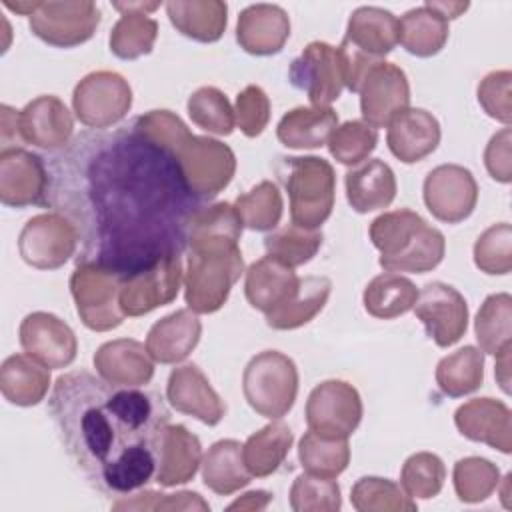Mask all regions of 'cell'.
Here are the masks:
<instances>
[{
	"mask_svg": "<svg viewBox=\"0 0 512 512\" xmlns=\"http://www.w3.org/2000/svg\"><path fill=\"white\" fill-rule=\"evenodd\" d=\"M368 234L386 272L424 274L434 270L446 252L444 234L408 208L380 214Z\"/></svg>",
	"mask_w": 512,
	"mask_h": 512,
	"instance_id": "277c9868",
	"label": "cell"
},
{
	"mask_svg": "<svg viewBox=\"0 0 512 512\" xmlns=\"http://www.w3.org/2000/svg\"><path fill=\"white\" fill-rule=\"evenodd\" d=\"M166 398L172 408L194 416L208 426H216L226 414V404L196 364L176 366L170 372Z\"/></svg>",
	"mask_w": 512,
	"mask_h": 512,
	"instance_id": "44dd1931",
	"label": "cell"
},
{
	"mask_svg": "<svg viewBox=\"0 0 512 512\" xmlns=\"http://www.w3.org/2000/svg\"><path fill=\"white\" fill-rule=\"evenodd\" d=\"M114 510H210L208 502L200 498L196 492H176V494H162V492H140L132 500L124 498L112 504Z\"/></svg>",
	"mask_w": 512,
	"mask_h": 512,
	"instance_id": "11a10c76",
	"label": "cell"
},
{
	"mask_svg": "<svg viewBox=\"0 0 512 512\" xmlns=\"http://www.w3.org/2000/svg\"><path fill=\"white\" fill-rule=\"evenodd\" d=\"M40 2H10L4 0V6L16 14H24V16H32V12L38 8Z\"/></svg>",
	"mask_w": 512,
	"mask_h": 512,
	"instance_id": "94428289",
	"label": "cell"
},
{
	"mask_svg": "<svg viewBox=\"0 0 512 512\" xmlns=\"http://www.w3.org/2000/svg\"><path fill=\"white\" fill-rule=\"evenodd\" d=\"M166 14L182 36L204 44L220 40L228 22V6L220 0H172Z\"/></svg>",
	"mask_w": 512,
	"mask_h": 512,
	"instance_id": "d6a6232c",
	"label": "cell"
},
{
	"mask_svg": "<svg viewBox=\"0 0 512 512\" xmlns=\"http://www.w3.org/2000/svg\"><path fill=\"white\" fill-rule=\"evenodd\" d=\"M48 190L46 160L24 148H2L0 152V200L4 206H44Z\"/></svg>",
	"mask_w": 512,
	"mask_h": 512,
	"instance_id": "ac0fdd59",
	"label": "cell"
},
{
	"mask_svg": "<svg viewBox=\"0 0 512 512\" xmlns=\"http://www.w3.org/2000/svg\"><path fill=\"white\" fill-rule=\"evenodd\" d=\"M272 500V494L266 490H250L236 502L228 506V510H262Z\"/></svg>",
	"mask_w": 512,
	"mask_h": 512,
	"instance_id": "6f0895ef",
	"label": "cell"
},
{
	"mask_svg": "<svg viewBox=\"0 0 512 512\" xmlns=\"http://www.w3.org/2000/svg\"><path fill=\"white\" fill-rule=\"evenodd\" d=\"M290 200V220L296 226L318 230L332 214L336 174L320 156H280L274 166Z\"/></svg>",
	"mask_w": 512,
	"mask_h": 512,
	"instance_id": "5b68a950",
	"label": "cell"
},
{
	"mask_svg": "<svg viewBox=\"0 0 512 512\" xmlns=\"http://www.w3.org/2000/svg\"><path fill=\"white\" fill-rule=\"evenodd\" d=\"M376 144V128L368 126L364 120H348L332 132L328 140V150L340 164L356 166L374 152Z\"/></svg>",
	"mask_w": 512,
	"mask_h": 512,
	"instance_id": "f907efd6",
	"label": "cell"
},
{
	"mask_svg": "<svg viewBox=\"0 0 512 512\" xmlns=\"http://www.w3.org/2000/svg\"><path fill=\"white\" fill-rule=\"evenodd\" d=\"M362 420V398L344 380H324L306 400L308 430L332 440H348Z\"/></svg>",
	"mask_w": 512,
	"mask_h": 512,
	"instance_id": "30bf717a",
	"label": "cell"
},
{
	"mask_svg": "<svg viewBox=\"0 0 512 512\" xmlns=\"http://www.w3.org/2000/svg\"><path fill=\"white\" fill-rule=\"evenodd\" d=\"M72 108L84 126L108 130L128 116L132 108V88L118 72H90L74 86Z\"/></svg>",
	"mask_w": 512,
	"mask_h": 512,
	"instance_id": "ba28073f",
	"label": "cell"
},
{
	"mask_svg": "<svg viewBox=\"0 0 512 512\" xmlns=\"http://www.w3.org/2000/svg\"><path fill=\"white\" fill-rule=\"evenodd\" d=\"M72 132V114L58 96H38L18 112V136L26 144L44 150H62L70 144Z\"/></svg>",
	"mask_w": 512,
	"mask_h": 512,
	"instance_id": "ffe728a7",
	"label": "cell"
},
{
	"mask_svg": "<svg viewBox=\"0 0 512 512\" xmlns=\"http://www.w3.org/2000/svg\"><path fill=\"white\" fill-rule=\"evenodd\" d=\"M290 38L288 12L278 4H250L236 22V42L252 56L278 54Z\"/></svg>",
	"mask_w": 512,
	"mask_h": 512,
	"instance_id": "603a6c76",
	"label": "cell"
},
{
	"mask_svg": "<svg viewBox=\"0 0 512 512\" xmlns=\"http://www.w3.org/2000/svg\"><path fill=\"white\" fill-rule=\"evenodd\" d=\"M344 186L348 204L360 214L382 210L396 198V176L380 158H370L348 170Z\"/></svg>",
	"mask_w": 512,
	"mask_h": 512,
	"instance_id": "4dcf8cb0",
	"label": "cell"
},
{
	"mask_svg": "<svg viewBox=\"0 0 512 512\" xmlns=\"http://www.w3.org/2000/svg\"><path fill=\"white\" fill-rule=\"evenodd\" d=\"M186 106H188V116L198 128L218 136L232 134L236 126L234 108L230 106L226 94L216 86H202L194 90Z\"/></svg>",
	"mask_w": 512,
	"mask_h": 512,
	"instance_id": "bcb514c9",
	"label": "cell"
},
{
	"mask_svg": "<svg viewBox=\"0 0 512 512\" xmlns=\"http://www.w3.org/2000/svg\"><path fill=\"white\" fill-rule=\"evenodd\" d=\"M48 412L70 460L104 496H128L156 474L158 436L170 420L160 394L74 370L56 378Z\"/></svg>",
	"mask_w": 512,
	"mask_h": 512,
	"instance_id": "7a4b0ae2",
	"label": "cell"
},
{
	"mask_svg": "<svg viewBox=\"0 0 512 512\" xmlns=\"http://www.w3.org/2000/svg\"><path fill=\"white\" fill-rule=\"evenodd\" d=\"M360 112L368 126L384 128L402 110L410 108V84L406 72L392 62L372 66L360 84Z\"/></svg>",
	"mask_w": 512,
	"mask_h": 512,
	"instance_id": "2e32d148",
	"label": "cell"
},
{
	"mask_svg": "<svg viewBox=\"0 0 512 512\" xmlns=\"http://www.w3.org/2000/svg\"><path fill=\"white\" fill-rule=\"evenodd\" d=\"M414 314L424 324L426 336L440 348L456 344L468 328V304L464 296L454 286L438 280L428 282L418 292Z\"/></svg>",
	"mask_w": 512,
	"mask_h": 512,
	"instance_id": "9a60e30c",
	"label": "cell"
},
{
	"mask_svg": "<svg viewBox=\"0 0 512 512\" xmlns=\"http://www.w3.org/2000/svg\"><path fill=\"white\" fill-rule=\"evenodd\" d=\"M242 228L238 212L228 202L210 204L194 216L184 272V298L192 312L212 314L226 304L244 272L238 248Z\"/></svg>",
	"mask_w": 512,
	"mask_h": 512,
	"instance_id": "3957f363",
	"label": "cell"
},
{
	"mask_svg": "<svg viewBox=\"0 0 512 512\" xmlns=\"http://www.w3.org/2000/svg\"><path fill=\"white\" fill-rule=\"evenodd\" d=\"M512 74L510 70H494L482 78L478 84V102L484 112L502 122L510 124L512 120Z\"/></svg>",
	"mask_w": 512,
	"mask_h": 512,
	"instance_id": "db71d44e",
	"label": "cell"
},
{
	"mask_svg": "<svg viewBox=\"0 0 512 512\" xmlns=\"http://www.w3.org/2000/svg\"><path fill=\"white\" fill-rule=\"evenodd\" d=\"M458 432L472 440L488 444L502 454L512 452V412L494 398H474L458 406L454 412Z\"/></svg>",
	"mask_w": 512,
	"mask_h": 512,
	"instance_id": "7402d4cb",
	"label": "cell"
},
{
	"mask_svg": "<svg viewBox=\"0 0 512 512\" xmlns=\"http://www.w3.org/2000/svg\"><path fill=\"white\" fill-rule=\"evenodd\" d=\"M510 144H512V132L510 128H502L498 134H494L484 150V164L488 174L502 184H508L512 180V160H510Z\"/></svg>",
	"mask_w": 512,
	"mask_h": 512,
	"instance_id": "9f6ffc18",
	"label": "cell"
},
{
	"mask_svg": "<svg viewBox=\"0 0 512 512\" xmlns=\"http://www.w3.org/2000/svg\"><path fill=\"white\" fill-rule=\"evenodd\" d=\"M448 34V22L426 4L404 12L398 20V42L418 58L438 54L448 42Z\"/></svg>",
	"mask_w": 512,
	"mask_h": 512,
	"instance_id": "8d00e7d4",
	"label": "cell"
},
{
	"mask_svg": "<svg viewBox=\"0 0 512 512\" xmlns=\"http://www.w3.org/2000/svg\"><path fill=\"white\" fill-rule=\"evenodd\" d=\"M190 190L200 200H212L232 180L236 156L230 146L208 136H190L176 152Z\"/></svg>",
	"mask_w": 512,
	"mask_h": 512,
	"instance_id": "8fae6325",
	"label": "cell"
},
{
	"mask_svg": "<svg viewBox=\"0 0 512 512\" xmlns=\"http://www.w3.org/2000/svg\"><path fill=\"white\" fill-rule=\"evenodd\" d=\"M200 466L204 484L220 496H230L248 486L252 480V474L242 458V444L238 440L226 438L214 442L204 454Z\"/></svg>",
	"mask_w": 512,
	"mask_h": 512,
	"instance_id": "e575fe53",
	"label": "cell"
},
{
	"mask_svg": "<svg viewBox=\"0 0 512 512\" xmlns=\"http://www.w3.org/2000/svg\"><path fill=\"white\" fill-rule=\"evenodd\" d=\"M78 248V232L68 218L58 212L32 216L18 236L22 260L38 270L64 266Z\"/></svg>",
	"mask_w": 512,
	"mask_h": 512,
	"instance_id": "7c38bea8",
	"label": "cell"
},
{
	"mask_svg": "<svg viewBox=\"0 0 512 512\" xmlns=\"http://www.w3.org/2000/svg\"><path fill=\"white\" fill-rule=\"evenodd\" d=\"M28 24L42 42L56 48H72L94 36L100 24V8L90 0L40 2L28 16Z\"/></svg>",
	"mask_w": 512,
	"mask_h": 512,
	"instance_id": "4fadbf2b",
	"label": "cell"
},
{
	"mask_svg": "<svg viewBox=\"0 0 512 512\" xmlns=\"http://www.w3.org/2000/svg\"><path fill=\"white\" fill-rule=\"evenodd\" d=\"M288 80L312 106H330L346 86V62L338 46L310 42L288 68Z\"/></svg>",
	"mask_w": 512,
	"mask_h": 512,
	"instance_id": "9c48e42d",
	"label": "cell"
},
{
	"mask_svg": "<svg viewBox=\"0 0 512 512\" xmlns=\"http://www.w3.org/2000/svg\"><path fill=\"white\" fill-rule=\"evenodd\" d=\"M484 382V354L476 346H464L444 356L436 366V384L442 394L460 398L476 392Z\"/></svg>",
	"mask_w": 512,
	"mask_h": 512,
	"instance_id": "ab89813d",
	"label": "cell"
},
{
	"mask_svg": "<svg viewBox=\"0 0 512 512\" xmlns=\"http://www.w3.org/2000/svg\"><path fill=\"white\" fill-rule=\"evenodd\" d=\"M342 506L340 486L334 478L300 474L290 488V508L294 512H336Z\"/></svg>",
	"mask_w": 512,
	"mask_h": 512,
	"instance_id": "681fc988",
	"label": "cell"
},
{
	"mask_svg": "<svg viewBox=\"0 0 512 512\" xmlns=\"http://www.w3.org/2000/svg\"><path fill=\"white\" fill-rule=\"evenodd\" d=\"M480 350L496 356L512 344V296L506 292L490 294L474 320Z\"/></svg>",
	"mask_w": 512,
	"mask_h": 512,
	"instance_id": "60d3db41",
	"label": "cell"
},
{
	"mask_svg": "<svg viewBox=\"0 0 512 512\" xmlns=\"http://www.w3.org/2000/svg\"><path fill=\"white\" fill-rule=\"evenodd\" d=\"M342 42L354 52L382 62L398 44V18L380 6H360L350 14Z\"/></svg>",
	"mask_w": 512,
	"mask_h": 512,
	"instance_id": "83f0119b",
	"label": "cell"
},
{
	"mask_svg": "<svg viewBox=\"0 0 512 512\" xmlns=\"http://www.w3.org/2000/svg\"><path fill=\"white\" fill-rule=\"evenodd\" d=\"M350 500L358 512H414L418 508L400 484L378 476L360 478L352 486Z\"/></svg>",
	"mask_w": 512,
	"mask_h": 512,
	"instance_id": "7bdbcfd3",
	"label": "cell"
},
{
	"mask_svg": "<svg viewBox=\"0 0 512 512\" xmlns=\"http://www.w3.org/2000/svg\"><path fill=\"white\" fill-rule=\"evenodd\" d=\"M50 388V368L28 354H12L0 368V392L16 406H34Z\"/></svg>",
	"mask_w": 512,
	"mask_h": 512,
	"instance_id": "836d02e7",
	"label": "cell"
},
{
	"mask_svg": "<svg viewBox=\"0 0 512 512\" xmlns=\"http://www.w3.org/2000/svg\"><path fill=\"white\" fill-rule=\"evenodd\" d=\"M20 346L46 368H66L74 362L78 340L74 330L50 312L28 314L18 330Z\"/></svg>",
	"mask_w": 512,
	"mask_h": 512,
	"instance_id": "d6986e66",
	"label": "cell"
},
{
	"mask_svg": "<svg viewBox=\"0 0 512 512\" xmlns=\"http://www.w3.org/2000/svg\"><path fill=\"white\" fill-rule=\"evenodd\" d=\"M510 352H512V344L496 354V380L506 394L510 392V386H508L510 384Z\"/></svg>",
	"mask_w": 512,
	"mask_h": 512,
	"instance_id": "680465c9",
	"label": "cell"
},
{
	"mask_svg": "<svg viewBox=\"0 0 512 512\" xmlns=\"http://www.w3.org/2000/svg\"><path fill=\"white\" fill-rule=\"evenodd\" d=\"M54 208L78 232V262L122 278L182 256L194 216L206 206L188 186L174 150L132 120L86 130L44 158Z\"/></svg>",
	"mask_w": 512,
	"mask_h": 512,
	"instance_id": "6da1fadb",
	"label": "cell"
},
{
	"mask_svg": "<svg viewBox=\"0 0 512 512\" xmlns=\"http://www.w3.org/2000/svg\"><path fill=\"white\" fill-rule=\"evenodd\" d=\"M298 284L300 278L294 268L264 256L248 266L244 294L248 304L266 316L282 308L296 294Z\"/></svg>",
	"mask_w": 512,
	"mask_h": 512,
	"instance_id": "f1b7e54d",
	"label": "cell"
},
{
	"mask_svg": "<svg viewBox=\"0 0 512 512\" xmlns=\"http://www.w3.org/2000/svg\"><path fill=\"white\" fill-rule=\"evenodd\" d=\"M446 480V466L432 452H416L400 470V486L410 498H434Z\"/></svg>",
	"mask_w": 512,
	"mask_h": 512,
	"instance_id": "c3c4849f",
	"label": "cell"
},
{
	"mask_svg": "<svg viewBox=\"0 0 512 512\" xmlns=\"http://www.w3.org/2000/svg\"><path fill=\"white\" fill-rule=\"evenodd\" d=\"M322 232L320 230H308L296 224H288L284 228L274 230L264 238V248L266 256L296 268L306 262H310L316 252L322 246Z\"/></svg>",
	"mask_w": 512,
	"mask_h": 512,
	"instance_id": "ee69618b",
	"label": "cell"
},
{
	"mask_svg": "<svg viewBox=\"0 0 512 512\" xmlns=\"http://www.w3.org/2000/svg\"><path fill=\"white\" fill-rule=\"evenodd\" d=\"M418 290L414 282L396 272H382L374 276L362 294L364 308L370 316L392 320L414 308Z\"/></svg>",
	"mask_w": 512,
	"mask_h": 512,
	"instance_id": "74e56055",
	"label": "cell"
},
{
	"mask_svg": "<svg viewBox=\"0 0 512 512\" xmlns=\"http://www.w3.org/2000/svg\"><path fill=\"white\" fill-rule=\"evenodd\" d=\"M182 258H168L148 270L122 278L120 310L124 316H144L164 304H170L180 290Z\"/></svg>",
	"mask_w": 512,
	"mask_h": 512,
	"instance_id": "e0dca14e",
	"label": "cell"
},
{
	"mask_svg": "<svg viewBox=\"0 0 512 512\" xmlns=\"http://www.w3.org/2000/svg\"><path fill=\"white\" fill-rule=\"evenodd\" d=\"M426 6L432 8L436 14H440L448 22V20L458 18L462 12H466L470 4L468 2H432V0H428Z\"/></svg>",
	"mask_w": 512,
	"mask_h": 512,
	"instance_id": "91938a15",
	"label": "cell"
},
{
	"mask_svg": "<svg viewBox=\"0 0 512 512\" xmlns=\"http://www.w3.org/2000/svg\"><path fill=\"white\" fill-rule=\"evenodd\" d=\"M454 490L460 502L476 504L486 500L500 484V470L486 458L468 456L454 464Z\"/></svg>",
	"mask_w": 512,
	"mask_h": 512,
	"instance_id": "7dc6e473",
	"label": "cell"
},
{
	"mask_svg": "<svg viewBox=\"0 0 512 512\" xmlns=\"http://www.w3.org/2000/svg\"><path fill=\"white\" fill-rule=\"evenodd\" d=\"M120 18L110 32V52L120 60H136L152 52L158 22L148 14L160 8V2H114Z\"/></svg>",
	"mask_w": 512,
	"mask_h": 512,
	"instance_id": "4316f807",
	"label": "cell"
},
{
	"mask_svg": "<svg viewBox=\"0 0 512 512\" xmlns=\"http://www.w3.org/2000/svg\"><path fill=\"white\" fill-rule=\"evenodd\" d=\"M242 392L254 412L278 420L290 412L298 394V368L278 350H264L250 358L242 374Z\"/></svg>",
	"mask_w": 512,
	"mask_h": 512,
	"instance_id": "8992f818",
	"label": "cell"
},
{
	"mask_svg": "<svg viewBox=\"0 0 512 512\" xmlns=\"http://www.w3.org/2000/svg\"><path fill=\"white\" fill-rule=\"evenodd\" d=\"M120 284L122 276L90 264L78 262L70 276V292L76 304V312L86 328L94 332H106L122 324L126 318L120 310Z\"/></svg>",
	"mask_w": 512,
	"mask_h": 512,
	"instance_id": "52a82bcc",
	"label": "cell"
},
{
	"mask_svg": "<svg viewBox=\"0 0 512 512\" xmlns=\"http://www.w3.org/2000/svg\"><path fill=\"white\" fill-rule=\"evenodd\" d=\"M430 214L446 224L466 220L478 202V184L472 172L460 164H440L428 172L422 186Z\"/></svg>",
	"mask_w": 512,
	"mask_h": 512,
	"instance_id": "5bb4252c",
	"label": "cell"
},
{
	"mask_svg": "<svg viewBox=\"0 0 512 512\" xmlns=\"http://www.w3.org/2000/svg\"><path fill=\"white\" fill-rule=\"evenodd\" d=\"M298 458L308 474L322 478L340 476L350 462L348 440H332L308 430L298 444Z\"/></svg>",
	"mask_w": 512,
	"mask_h": 512,
	"instance_id": "b9f144b4",
	"label": "cell"
},
{
	"mask_svg": "<svg viewBox=\"0 0 512 512\" xmlns=\"http://www.w3.org/2000/svg\"><path fill=\"white\" fill-rule=\"evenodd\" d=\"M440 122L424 108H406L390 124L386 144L404 164H414L430 156L440 144Z\"/></svg>",
	"mask_w": 512,
	"mask_h": 512,
	"instance_id": "d4e9b609",
	"label": "cell"
},
{
	"mask_svg": "<svg viewBox=\"0 0 512 512\" xmlns=\"http://www.w3.org/2000/svg\"><path fill=\"white\" fill-rule=\"evenodd\" d=\"M202 464V446L182 424H166L156 446V482L164 488L190 482Z\"/></svg>",
	"mask_w": 512,
	"mask_h": 512,
	"instance_id": "cb8c5ba5",
	"label": "cell"
},
{
	"mask_svg": "<svg viewBox=\"0 0 512 512\" xmlns=\"http://www.w3.org/2000/svg\"><path fill=\"white\" fill-rule=\"evenodd\" d=\"M294 434L288 424L276 420L250 434L242 444V458L252 478H266L274 474L286 460Z\"/></svg>",
	"mask_w": 512,
	"mask_h": 512,
	"instance_id": "d590c367",
	"label": "cell"
},
{
	"mask_svg": "<svg viewBox=\"0 0 512 512\" xmlns=\"http://www.w3.org/2000/svg\"><path fill=\"white\" fill-rule=\"evenodd\" d=\"M202 336V322L190 308L176 310L152 324L146 336V350L154 362L176 364L188 358Z\"/></svg>",
	"mask_w": 512,
	"mask_h": 512,
	"instance_id": "f546056e",
	"label": "cell"
},
{
	"mask_svg": "<svg viewBox=\"0 0 512 512\" xmlns=\"http://www.w3.org/2000/svg\"><path fill=\"white\" fill-rule=\"evenodd\" d=\"M474 264L484 274L502 276L512 270V228L498 222L486 228L474 242Z\"/></svg>",
	"mask_w": 512,
	"mask_h": 512,
	"instance_id": "816d5d0a",
	"label": "cell"
},
{
	"mask_svg": "<svg viewBox=\"0 0 512 512\" xmlns=\"http://www.w3.org/2000/svg\"><path fill=\"white\" fill-rule=\"evenodd\" d=\"M242 224L256 232L274 230L282 218V196L274 182L264 180L234 202Z\"/></svg>",
	"mask_w": 512,
	"mask_h": 512,
	"instance_id": "f6af8a7d",
	"label": "cell"
},
{
	"mask_svg": "<svg viewBox=\"0 0 512 512\" xmlns=\"http://www.w3.org/2000/svg\"><path fill=\"white\" fill-rule=\"evenodd\" d=\"M338 128V114L330 106H298L286 112L278 126L276 136L286 148L304 150L328 144L332 132Z\"/></svg>",
	"mask_w": 512,
	"mask_h": 512,
	"instance_id": "1f68e13d",
	"label": "cell"
},
{
	"mask_svg": "<svg viewBox=\"0 0 512 512\" xmlns=\"http://www.w3.org/2000/svg\"><path fill=\"white\" fill-rule=\"evenodd\" d=\"M94 368L110 384L144 386L154 376V360L146 344L132 338L104 342L94 354Z\"/></svg>",
	"mask_w": 512,
	"mask_h": 512,
	"instance_id": "484cf974",
	"label": "cell"
},
{
	"mask_svg": "<svg viewBox=\"0 0 512 512\" xmlns=\"http://www.w3.org/2000/svg\"><path fill=\"white\" fill-rule=\"evenodd\" d=\"M234 120L240 132L248 138H256L264 132L270 120V100L260 86L250 84L242 92H238Z\"/></svg>",
	"mask_w": 512,
	"mask_h": 512,
	"instance_id": "f5cc1de1",
	"label": "cell"
},
{
	"mask_svg": "<svg viewBox=\"0 0 512 512\" xmlns=\"http://www.w3.org/2000/svg\"><path fill=\"white\" fill-rule=\"evenodd\" d=\"M330 292L332 280L326 276L300 278L296 294L282 308L266 314V324L274 330H296L326 306Z\"/></svg>",
	"mask_w": 512,
	"mask_h": 512,
	"instance_id": "f35d334b",
	"label": "cell"
}]
</instances>
